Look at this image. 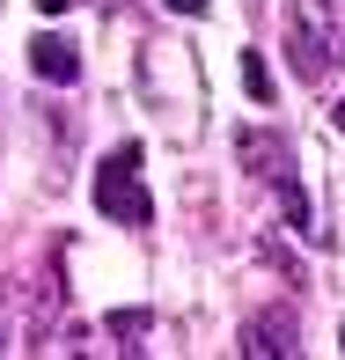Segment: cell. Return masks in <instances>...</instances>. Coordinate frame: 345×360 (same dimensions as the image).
I'll return each instance as SVG.
<instances>
[{"label":"cell","mask_w":345,"mask_h":360,"mask_svg":"<svg viewBox=\"0 0 345 360\" xmlns=\"http://www.w3.org/2000/svg\"><path fill=\"white\" fill-rule=\"evenodd\" d=\"M96 206H103V221H125V228L155 221V206H147V191H140V140H125V147L103 155V169H96Z\"/></svg>","instance_id":"cell-1"},{"label":"cell","mask_w":345,"mask_h":360,"mask_svg":"<svg viewBox=\"0 0 345 360\" xmlns=\"http://www.w3.org/2000/svg\"><path fill=\"white\" fill-rule=\"evenodd\" d=\"M30 74L37 81H81V52L67 37H37L30 44Z\"/></svg>","instance_id":"cell-3"},{"label":"cell","mask_w":345,"mask_h":360,"mask_svg":"<svg viewBox=\"0 0 345 360\" xmlns=\"http://www.w3.org/2000/svg\"><path fill=\"white\" fill-rule=\"evenodd\" d=\"M235 155L250 162L257 176H279V169H287V147H279L272 133H242V140H235Z\"/></svg>","instance_id":"cell-4"},{"label":"cell","mask_w":345,"mask_h":360,"mask_svg":"<svg viewBox=\"0 0 345 360\" xmlns=\"http://www.w3.org/2000/svg\"><path fill=\"white\" fill-rule=\"evenodd\" d=\"M287 44H294V67H301L308 81H316V74H331L338 59H345L338 44L323 37V15L308 8V0H301V8H287Z\"/></svg>","instance_id":"cell-2"},{"label":"cell","mask_w":345,"mask_h":360,"mask_svg":"<svg viewBox=\"0 0 345 360\" xmlns=\"http://www.w3.org/2000/svg\"><path fill=\"white\" fill-rule=\"evenodd\" d=\"M37 8H44V15H67V8H74V0H37Z\"/></svg>","instance_id":"cell-9"},{"label":"cell","mask_w":345,"mask_h":360,"mask_svg":"<svg viewBox=\"0 0 345 360\" xmlns=\"http://www.w3.org/2000/svg\"><path fill=\"white\" fill-rule=\"evenodd\" d=\"M338 133H345V96H338Z\"/></svg>","instance_id":"cell-10"},{"label":"cell","mask_w":345,"mask_h":360,"mask_svg":"<svg viewBox=\"0 0 345 360\" xmlns=\"http://www.w3.org/2000/svg\"><path fill=\"white\" fill-rule=\"evenodd\" d=\"M279 199H287V221H294V228H308V191H301V184H287Z\"/></svg>","instance_id":"cell-7"},{"label":"cell","mask_w":345,"mask_h":360,"mask_svg":"<svg viewBox=\"0 0 345 360\" xmlns=\"http://www.w3.org/2000/svg\"><path fill=\"white\" fill-rule=\"evenodd\" d=\"M110 331H118V338H147V309H118V316H110Z\"/></svg>","instance_id":"cell-6"},{"label":"cell","mask_w":345,"mask_h":360,"mask_svg":"<svg viewBox=\"0 0 345 360\" xmlns=\"http://www.w3.org/2000/svg\"><path fill=\"white\" fill-rule=\"evenodd\" d=\"M169 8H176V15H206L213 0H169Z\"/></svg>","instance_id":"cell-8"},{"label":"cell","mask_w":345,"mask_h":360,"mask_svg":"<svg viewBox=\"0 0 345 360\" xmlns=\"http://www.w3.org/2000/svg\"><path fill=\"white\" fill-rule=\"evenodd\" d=\"M338 338H345V331H338Z\"/></svg>","instance_id":"cell-11"},{"label":"cell","mask_w":345,"mask_h":360,"mask_svg":"<svg viewBox=\"0 0 345 360\" xmlns=\"http://www.w3.org/2000/svg\"><path fill=\"white\" fill-rule=\"evenodd\" d=\"M242 89H250L257 103H272V74H265V59H257V52H242Z\"/></svg>","instance_id":"cell-5"}]
</instances>
